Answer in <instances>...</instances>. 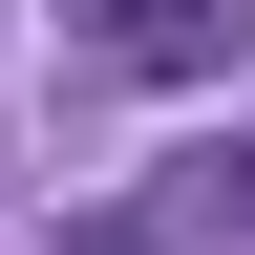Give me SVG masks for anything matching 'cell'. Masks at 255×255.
Segmentation results:
<instances>
[{
	"instance_id": "6da1fadb",
	"label": "cell",
	"mask_w": 255,
	"mask_h": 255,
	"mask_svg": "<svg viewBox=\"0 0 255 255\" xmlns=\"http://www.w3.org/2000/svg\"><path fill=\"white\" fill-rule=\"evenodd\" d=\"M128 64H149V85H213V64H234V21H213V0H149V21H128Z\"/></svg>"
},
{
	"instance_id": "7a4b0ae2",
	"label": "cell",
	"mask_w": 255,
	"mask_h": 255,
	"mask_svg": "<svg viewBox=\"0 0 255 255\" xmlns=\"http://www.w3.org/2000/svg\"><path fill=\"white\" fill-rule=\"evenodd\" d=\"M64 21H85V43H128V21H149V0H64Z\"/></svg>"
},
{
	"instance_id": "3957f363",
	"label": "cell",
	"mask_w": 255,
	"mask_h": 255,
	"mask_svg": "<svg viewBox=\"0 0 255 255\" xmlns=\"http://www.w3.org/2000/svg\"><path fill=\"white\" fill-rule=\"evenodd\" d=\"M213 213H234V234H255V149H234V170H213Z\"/></svg>"
},
{
	"instance_id": "277c9868",
	"label": "cell",
	"mask_w": 255,
	"mask_h": 255,
	"mask_svg": "<svg viewBox=\"0 0 255 255\" xmlns=\"http://www.w3.org/2000/svg\"><path fill=\"white\" fill-rule=\"evenodd\" d=\"M64 255H170V234H64Z\"/></svg>"
}]
</instances>
